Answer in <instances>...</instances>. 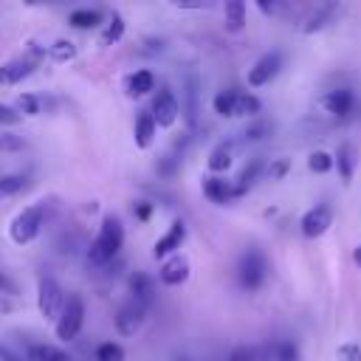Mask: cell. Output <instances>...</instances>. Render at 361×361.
Wrapping results in <instances>:
<instances>
[{
    "mask_svg": "<svg viewBox=\"0 0 361 361\" xmlns=\"http://www.w3.org/2000/svg\"><path fill=\"white\" fill-rule=\"evenodd\" d=\"M155 118H152V113L149 110H144L138 118H135V130H133V138H135V147L138 149H147L149 144H152V138H155Z\"/></svg>",
    "mask_w": 361,
    "mask_h": 361,
    "instance_id": "obj_18",
    "label": "cell"
},
{
    "mask_svg": "<svg viewBox=\"0 0 361 361\" xmlns=\"http://www.w3.org/2000/svg\"><path fill=\"white\" fill-rule=\"evenodd\" d=\"M180 361H189V358H180Z\"/></svg>",
    "mask_w": 361,
    "mask_h": 361,
    "instance_id": "obj_43",
    "label": "cell"
},
{
    "mask_svg": "<svg viewBox=\"0 0 361 361\" xmlns=\"http://www.w3.org/2000/svg\"><path fill=\"white\" fill-rule=\"evenodd\" d=\"M144 316H147V307L138 305L135 299H127L118 310H116V330L121 336H135L144 324Z\"/></svg>",
    "mask_w": 361,
    "mask_h": 361,
    "instance_id": "obj_9",
    "label": "cell"
},
{
    "mask_svg": "<svg viewBox=\"0 0 361 361\" xmlns=\"http://www.w3.org/2000/svg\"><path fill=\"white\" fill-rule=\"evenodd\" d=\"M186 121H189V127H195V121H197V79L189 73L186 76Z\"/></svg>",
    "mask_w": 361,
    "mask_h": 361,
    "instance_id": "obj_26",
    "label": "cell"
},
{
    "mask_svg": "<svg viewBox=\"0 0 361 361\" xmlns=\"http://www.w3.org/2000/svg\"><path fill=\"white\" fill-rule=\"evenodd\" d=\"M62 305H65V290H62V285H59L51 274H42V276L37 279V307H39V316L56 322Z\"/></svg>",
    "mask_w": 361,
    "mask_h": 361,
    "instance_id": "obj_7",
    "label": "cell"
},
{
    "mask_svg": "<svg viewBox=\"0 0 361 361\" xmlns=\"http://www.w3.org/2000/svg\"><path fill=\"white\" fill-rule=\"evenodd\" d=\"M158 276H161V282H164V285H169V288L183 285V282L189 279V259H186V257H180V254H175V257L164 259V265H161Z\"/></svg>",
    "mask_w": 361,
    "mask_h": 361,
    "instance_id": "obj_13",
    "label": "cell"
},
{
    "mask_svg": "<svg viewBox=\"0 0 361 361\" xmlns=\"http://www.w3.org/2000/svg\"><path fill=\"white\" fill-rule=\"evenodd\" d=\"M17 121H23V116L17 113V107L0 102V127H11V124H17Z\"/></svg>",
    "mask_w": 361,
    "mask_h": 361,
    "instance_id": "obj_35",
    "label": "cell"
},
{
    "mask_svg": "<svg viewBox=\"0 0 361 361\" xmlns=\"http://www.w3.org/2000/svg\"><path fill=\"white\" fill-rule=\"evenodd\" d=\"M82 324H85V299L79 293H71V296H65V305L54 322V333L59 341H73L79 336Z\"/></svg>",
    "mask_w": 361,
    "mask_h": 361,
    "instance_id": "obj_5",
    "label": "cell"
},
{
    "mask_svg": "<svg viewBox=\"0 0 361 361\" xmlns=\"http://www.w3.org/2000/svg\"><path fill=\"white\" fill-rule=\"evenodd\" d=\"M28 186V178L20 175V172H11V175H0V197H11L17 192H23Z\"/></svg>",
    "mask_w": 361,
    "mask_h": 361,
    "instance_id": "obj_27",
    "label": "cell"
},
{
    "mask_svg": "<svg viewBox=\"0 0 361 361\" xmlns=\"http://www.w3.org/2000/svg\"><path fill=\"white\" fill-rule=\"evenodd\" d=\"M124 245V226L116 214H104L96 240L87 248V262L90 265H107Z\"/></svg>",
    "mask_w": 361,
    "mask_h": 361,
    "instance_id": "obj_1",
    "label": "cell"
},
{
    "mask_svg": "<svg viewBox=\"0 0 361 361\" xmlns=\"http://www.w3.org/2000/svg\"><path fill=\"white\" fill-rule=\"evenodd\" d=\"M333 155L330 152H324V149H316V152H310V158H307V166H310V172H316V175H324V172H330L333 169Z\"/></svg>",
    "mask_w": 361,
    "mask_h": 361,
    "instance_id": "obj_32",
    "label": "cell"
},
{
    "mask_svg": "<svg viewBox=\"0 0 361 361\" xmlns=\"http://www.w3.org/2000/svg\"><path fill=\"white\" fill-rule=\"evenodd\" d=\"M42 223H45V200H37V203L25 206L23 212L14 214V220H11V226H8V237H11V243H17V245H28V243L39 234Z\"/></svg>",
    "mask_w": 361,
    "mask_h": 361,
    "instance_id": "obj_4",
    "label": "cell"
},
{
    "mask_svg": "<svg viewBox=\"0 0 361 361\" xmlns=\"http://www.w3.org/2000/svg\"><path fill=\"white\" fill-rule=\"evenodd\" d=\"M271 133H274V121L257 118V121H251V124L243 130V138H245V141H262V138H268Z\"/></svg>",
    "mask_w": 361,
    "mask_h": 361,
    "instance_id": "obj_28",
    "label": "cell"
},
{
    "mask_svg": "<svg viewBox=\"0 0 361 361\" xmlns=\"http://www.w3.org/2000/svg\"><path fill=\"white\" fill-rule=\"evenodd\" d=\"M288 169H290V161H288V158H276V161L268 166V178H271V180H279Z\"/></svg>",
    "mask_w": 361,
    "mask_h": 361,
    "instance_id": "obj_38",
    "label": "cell"
},
{
    "mask_svg": "<svg viewBox=\"0 0 361 361\" xmlns=\"http://www.w3.org/2000/svg\"><path fill=\"white\" fill-rule=\"evenodd\" d=\"M265 274H268V262H265V254L259 248H245L240 262H237V282L243 290H257L262 282H265Z\"/></svg>",
    "mask_w": 361,
    "mask_h": 361,
    "instance_id": "obj_6",
    "label": "cell"
},
{
    "mask_svg": "<svg viewBox=\"0 0 361 361\" xmlns=\"http://www.w3.org/2000/svg\"><path fill=\"white\" fill-rule=\"evenodd\" d=\"M149 90H155V76H152L149 71H133V73H127V79H124V93H127L130 99H141V96H147Z\"/></svg>",
    "mask_w": 361,
    "mask_h": 361,
    "instance_id": "obj_15",
    "label": "cell"
},
{
    "mask_svg": "<svg viewBox=\"0 0 361 361\" xmlns=\"http://www.w3.org/2000/svg\"><path fill=\"white\" fill-rule=\"evenodd\" d=\"M0 361H23V358H17L8 347H3V344H0Z\"/></svg>",
    "mask_w": 361,
    "mask_h": 361,
    "instance_id": "obj_41",
    "label": "cell"
},
{
    "mask_svg": "<svg viewBox=\"0 0 361 361\" xmlns=\"http://www.w3.org/2000/svg\"><path fill=\"white\" fill-rule=\"evenodd\" d=\"M14 107H17L20 116H39L42 113V99L34 96V93H20Z\"/></svg>",
    "mask_w": 361,
    "mask_h": 361,
    "instance_id": "obj_30",
    "label": "cell"
},
{
    "mask_svg": "<svg viewBox=\"0 0 361 361\" xmlns=\"http://www.w3.org/2000/svg\"><path fill=\"white\" fill-rule=\"evenodd\" d=\"M93 361H124V347L116 344V341H104V344L96 347Z\"/></svg>",
    "mask_w": 361,
    "mask_h": 361,
    "instance_id": "obj_34",
    "label": "cell"
},
{
    "mask_svg": "<svg viewBox=\"0 0 361 361\" xmlns=\"http://www.w3.org/2000/svg\"><path fill=\"white\" fill-rule=\"evenodd\" d=\"M0 290H3V293H14V282H11L6 274H0Z\"/></svg>",
    "mask_w": 361,
    "mask_h": 361,
    "instance_id": "obj_40",
    "label": "cell"
},
{
    "mask_svg": "<svg viewBox=\"0 0 361 361\" xmlns=\"http://www.w3.org/2000/svg\"><path fill=\"white\" fill-rule=\"evenodd\" d=\"M324 107H327V113H333V116H347L350 113V107H353V93L347 90V87H336V90H330L327 96H324Z\"/></svg>",
    "mask_w": 361,
    "mask_h": 361,
    "instance_id": "obj_19",
    "label": "cell"
},
{
    "mask_svg": "<svg viewBox=\"0 0 361 361\" xmlns=\"http://www.w3.org/2000/svg\"><path fill=\"white\" fill-rule=\"evenodd\" d=\"M130 299H135L138 305L149 307L155 299V282L147 274H133L130 276Z\"/></svg>",
    "mask_w": 361,
    "mask_h": 361,
    "instance_id": "obj_17",
    "label": "cell"
},
{
    "mask_svg": "<svg viewBox=\"0 0 361 361\" xmlns=\"http://www.w3.org/2000/svg\"><path fill=\"white\" fill-rule=\"evenodd\" d=\"M203 195L217 203V206H226L228 200H234V183H228L226 178H206L203 180Z\"/></svg>",
    "mask_w": 361,
    "mask_h": 361,
    "instance_id": "obj_16",
    "label": "cell"
},
{
    "mask_svg": "<svg viewBox=\"0 0 361 361\" xmlns=\"http://www.w3.org/2000/svg\"><path fill=\"white\" fill-rule=\"evenodd\" d=\"M336 8H338L336 3H330V6H322V8H319V11H316V14H313V17H310V20L305 23V31H307V34H313V31H319V28H324V25H327V23L333 20V14H336Z\"/></svg>",
    "mask_w": 361,
    "mask_h": 361,
    "instance_id": "obj_29",
    "label": "cell"
},
{
    "mask_svg": "<svg viewBox=\"0 0 361 361\" xmlns=\"http://www.w3.org/2000/svg\"><path fill=\"white\" fill-rule=\"evenodd\" d=\"M45 54H48L54 62H68V59L76 56V45H73V42H65V39H56L54 45L45 48Z\"/></svg>",
    "mask_w": 361,
    "mask_h": 361,
    "instance_id": "obj_31",
    "label": "cell"
},
{
    "mask_svg": "<svg viewBox=\"0 0 361 361\" xmlns=\"http://www.w3.org/2000/svg\"><path fill=\"white\" fill-rule=\"evenodd\" d=\"M212 107L217 116L223 118H237V116H259L262 110V102L254 96V93H245V90H220L214 99H212Z\"/></svg>",
    "mask_w": 361,
    "mask_h": 361,
    "instance_id": "obj_3",
    "label": "cell"
},
{
    "mask_svg": "<svg viewBox=\"0 0 361 361\" xmlns=\"http://www.w3.org/2000/svg\"><path fill=\"white\" fill-rule=\"evenodd\" d=\"M330 223H333L330 206L319 203V206H313L310 212H305V217H302V234H305V237H322V234L330 228Z\"/></svg>",
    "mask_w": 361,
    "mask_h": 361,
    "instance_id": "obj_12",
    "label": "cell"
},
{
    "mask_svg": "<svg viewBox=\"0 0 361 361\" xmlns=\"http://www.w3.org/2000/svg\"><path fill=\"white\" fill-rule=\"evenodd\" d=\"M133 214L144 223V220H149V214H152V203H147V200H138L135 206H133Z\"/></svg>",
    "mask_w": 361,
    "mask_h": 361,
    "instance_id": "obj_39",
    "label": "cell"
},
{
    "mask_svg": "<svg viewBox=\"0 0 361 361\" xmlns=\"http://www.w3.org/2000/svg\"><path fill=\"white\" fill-rule=\"evenodd\" d=\"M228 361H299V350L282 338L265 344H243L228 353Z\"/></svg>",
    "mask_w": 361,
    "mask_h": 361,
    "instance_id": "obj_2",
    "label": "cell"
},
{
    "mask_svg": "<svg viewBox=\"0 0 361 361\" xmlns=\"http://www.w3.org/2000/svg\"><path fill=\"white\" fill-rule=\"evenodd\" d=\"M279 68H282V54H279V51H268V54H262V56L254 62V68L248 71V85H251V87H262V85H268V82L279 73Z\"/></svg>",
    "mask_w": 361,
    "mask_h": 361,
    "instance_id": "obj_10",
    "label": "cell"
},
{
    "mask_svg": "<svg viewBox=\"0 0 361 361\" xmlns=\"http://www.w3.org/2000/svg\"><path fill=\"white\" fill-rule=\"evenodd\" d=\"M102 20H104V14L99 8H76L68 14V23L73 28H96Z\"/></svg>",
    "mask_w": 361,
    "mask_h": 361,
    "instance_id": "obj_22",
    "label": "cell"
},
{
    "mask_svg": "<svg viewBox=\"0 0 361 361\" xmlns=\"http://www.w3.org/2000/svg\"><path fill=\"white\" fill-rule=\"evenodd\" d=\"M34 59H8V62H3L0 65V85H20L25 76H31L34 73Z\"/></svg>",
    "mask_w": 361,
    "mask_h": 361,
    "instance_id": "obj_14",
    "label": "cell"
},
{
    "mask_svg": "<svg viewBox=\"0 0 361 361\" xmlns=\"http://www.w3.org/2000/svg\"><path fill=\"white\" fill-rule=\"evenodd\" d=\"M25 361H71V358H68V353L62 347H54V344H28Z\"/></svg>",
    "mask_w": 361,
    "mask_h": 361,
    "instance_id": "obj_21",
    "label": "cell"
},
{
    "mask_svg": "<svg viewBox=\"0 0 361 361\" xmlns=\"http://www.w3.org/2000/svg\"><path fill=\"white\" fill-rule=\"evenodd\" d=\"M124 37V17L118 14V11H113L110 14V20H107V25H104V31H102V37H99V45H116L118 39Z\"/></svg>",
    "mask_w": 361,
    "mask_h": 361,
    "instance_id": "obj_23",
    "label": "cell"
},
{
    "mask_svg": "<svg viewBox=\"0 0 361 361\" xmlns=\"http://www.w3.org/2000/svg\"><path fill=\"white\" fill-rule=\"evenodd\" d=\"M245 28V3L231 0L226 3V31H243Z\"/></svg>",
    "mask_w": 361,
    "mask_h": 361,
    "instance_id": "obj_24",
    "label": "cell"
},
{
    "mask_svg": "<svg viewBox=\"0 0 361 361\" xmlns=\"http://www.w3.org/2000/svg\"><path fill=\"white\" fill-rule=\"evenodd\" d=\"M183 240H186V226H183V220H175V223L169 226V231H166L161 240H155L152 257H155V259H169V257H175V251L183 245Z\"/></svg>",
    "mask_w": 361,
    "mask_h": 361,
    "instance_id": "obj_11",
    "label": "cell"
},
{
    "mask_svg": "<svg viewBox=\"0 0 361 361\" xmlns=\"http://www.w3.org/2000/svg\"><path fill=\"white\" fill-rule=\"evenodd\" d=\"M23 149V138L14 133H0V152H14Z\"/></svg>",
    "mask_w": 361,
    "mask_h": 361,
    "instance_id": "obj_37",
    "label": "cell"
},
{
    "mask_svg": "<svg viewBox=\"0 0 361 361\" xmlns=\"http://www.w3.org/2000/svg\"><path fill=\"white\" fill-rule=\"evenodd\" d=\"M333 161L338 164L341 180H350V178H353V147H350V144H341V147H338V155H336Z\"/></svg>",
    "mask_w": 361,
    "mask_h": 361,
    "instance_id": "obj_33",
    "label": "cell"
},
{
    "mask_svg": "<svg viewBox=\"0 0 361 361\" xmlns=\"http://www.w3.org/2000/svg\"><path fill=\"white\" fill-rule=\"evenodd\" d=\"M262 169H265V164L259 161V158H254L243 172H240V178H237V183H234V197H243L257 180H259V175H262Z\"/></svg>",
    "mask_w": 361,
    "mask_h": 361,
    "instance_id": "obj_20",
    "label": "cell"
},
{
    "mask_svg": "<svg viewBox=\"0 0 361 361\" xmlns=\"http://www.w3.org/2000/svg\"><path fill=\"white\" fill-rule=\"evenodd\" d=\"M149 113H152V118H155V127H172V124L178 121V116H180V104H178V99L172 96V90L164 87V90L155 93Z\"/></svg>",
    "mask_w": 361,
    "mask_h": 361,
    "instance_id": "obj_8",
    "label": "cell"
},
{
    "mask_svg": "<svg viewBox=\"0 0 361 361\" xmlns=\"http://www.w3.org/2000/svg\"><path fill=\"white\" fill-rule=\"evenodd\" d=\"M206 164H209L212 172H226V169L231 166V144H226V141L217 144V147L212 149V155H209Z\"/></svg>",
    "mask_w": 361,
    "mask_h": 361,
    "instance_id": "obj_25",
    "label": "cell"
},
{
    "mask_svg": "<svg viewBox=\"0 0 361 361\" xmlns=\"http://www.w3.org/2000/svg\"><path fill=\"white\" fill-rule=\"evenodd\" d=\"M355 265H358V268H361V245H358V248H355Z\"/></svg>",
    "mask_w": 361,
    "mask_h": 361,
    "instance_id": "obj_42",
    "label": "cell"
},
{
    "mask_svg": "<svg viewBox=\"0 0 361 361\" xmlns=\"http://www.w3.org/2000/svg\"><path fill=\"white\" fill-rule=\"evenodd\" d=\"M178 166H180V158H178V155H166V158L158 161V175L172 178V175L178 172Z\"/></svg>",
    "mask_w": 361,
    "mask_h": 361,
    "instance_id": "obj_36",
    "label": "cell"
}]
</instances>
